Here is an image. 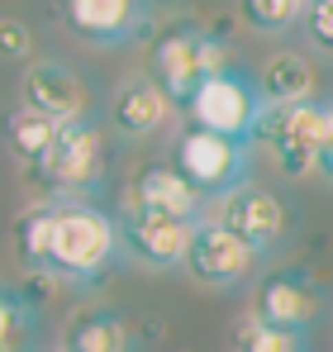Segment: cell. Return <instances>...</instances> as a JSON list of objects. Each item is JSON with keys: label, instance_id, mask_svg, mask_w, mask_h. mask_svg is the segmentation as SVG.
Instances as JSON below:
<instances>
[{"label": "cell", "instance_id": "cell-1", "mask_svg": "<svg viewBox=\"0 0 333 352\" xmlns=\"http://www.w3.org/2000/svg\"><path fill=\"white\" fill-rule=\"evenodd\" d=\"M228 67H233V62H228V48H224L219 34H210V29H200V24H186V19L166 24L162 34L153 38V48H148V76L162 86V96L181 115H186L191 96H195L210 76L228 72Z\"/></svg>", "mask_w": 333, "mask_h": 352}, {"label": "cell", "instance_id": "cell-2", "mask_svg": "<svg viewBox=\"0 0 333 352\" xmlns=\"http://www.w3.org/2000/svg\"><path fill=\"white\" fill-rule=\"evenodd\" d=\"M119 224L100 205H57V234H53V262L48 276L67 281V286H96L110 262L119 257Z\"/></svg>", "mask_w": 333, "mask_h": 352}, {"label": "cell", "instance_id": "cell-3", "mask_svg": "<svg viewBox=\"0 0 333 352\" xmlns=\"http://www.w3.org/2000/svg\"><path fill=\"white\" fill-rule=\"evenodd\" d=\"M29 181L53 200V205H96L100 186H105V129L96 119H76V124H62L53 153L43 167H34Z\"/></svg>", "mask_w": 333, "mask_h": 352}, {"label": "cell", "instance_id": "cell-4", "mask_svg": "<svg viewBox=\"0 0 333 352\" xmlns=\"http://www.w3.org/2000/svg\"><path fill=\"white\" fill-rule=\"evenodd\" d=\"M267 148L277 157L281 176H310L319 172L324 153L333 148V100H305V105H267V115L257 124L253 148Z\"/></svg>", "mask_w": 333, "mask_h": 352}, {"label": "cell", "instance_id": "cell-5", "mask_svg": "<svg viewBox=\"0 0 333 352\" xmlns=\"http://www.w3.org/2000/svg\"><path fill=\"white\" fill-rule=\"evenodd\" d=\"M171 167L191 181V190L200 200H228L233 190L248 186V172H253V148L248 143H233V138H219L210 129H195L186 124L171 143Z\"/></svg>", "mask_w": 333, "mask_h": 352}, {"label": "cell", "instance_id": "cell-6", "mask_svg": "<svg viewBox=\"0 0 333 352\" xmlns=\"http://www.w3.org/2000/svg\"><path fill=\"white\" fill-rule=\"evenodd\" d=\"M262 115H267L262 86H257V76H248L243 67H228L219 76H210V81L191 96V105H186V124L210 129V133L233 138V143H248V148H253V138H257Z\"/></svg>", "mask_w": 333, "mask_h": 352}, {"label": "cell", "instance_id": "cell-7", "mask_svg": "<svg viewBox=\"0 0 333 352\" xmlns=\"http://www.w3.org/2000/svg\"><path fill=\"white\" fill-rule=\"evenodd\" d=\"M114 224H119V248H124L133 262L153 267V272L186 267L191 243H195V229H200V224L166 219V214H148V210H133V205H124Z\"/></svg>", "mask_w": 333, "mask_h": 352}, {"label": "cell", "instance_id": "cell-8", "mask_svg": "<svg viewBox=\"0 0 333 352\" xmlns=\"http://www.w3.org/2000/svg\"><path fill=\"white\" fill-rule=\"evenodd\" d=\"M62 24L72 38L96 48H124L133 38L153 34V5L143 0H67Z\"/></svg>", "mask_w": 333, "mask_h": 352}, {"label": "cell", "instance_id": "cell-9", "mask_svg": "<svg viewBox=\"0 0 333 352\" xmlns=\"http://www.w3.org/2000/svg\"><path fill=\"white\" fill-rule=\"evenodd\" d=\"M324 314V291L314 276L305 272H272L257 281V295H253V319L267 324V329H281V333H310Z\"/></svg>", "mask_w": 333, "mask_h": 352}, {"label": "cell", "instance_id": "cell-10", "mask_svg": "<svg viewBox=\"0 0 333 352\" xmlns=\"http://www.w3.org/2000/svg\"><path fill=\"white\" fill-rule=\"evenodd\" d=\"M219 224L228 234H238L248 248H257L262 257L286 243V234L295 229V210L281 200L277 190H262V186H243L233 190L219 205Z\"/></svg>", "mask_w": 333, "mask_h": 352}, {"label": "cell", "instance_id": "cell-11", "mask_svg": "<svg viewBox=\"0 0 333 352\" xmlns=\"http://www.w3.org/2000/svg\"><path fill=\"white\" fill-rule=\"evenodd\" d=\"M262 267V252L248 248L238 234H228L219 219H205L195 229V243H191V257H186V272L200 281V286H243L253 272Z\"/></svg>", "mask_w": 333, "mask_h": 352}, {"label": "cell", "instance_id": "cell-12", "mask_svg": "<svg viewBox=\"0 0 333 352\" xmlns=\"http://www.w3.org/2000/svg\"><path fill=\"white\" fill-rule=\"evenodd\" d=\"M19 96H24V110H39V115L57 119V124H76V119H91V91L86 81L62 67V62H34L19 81Z\"/></svg>", "mask_w": 333, "mask_h": 352}, {"label": "cell", "instance_id": "cell-13", "mask_svg": "<svg viewBox=\"0 0 333 352\" xmlns=\"http://www.w3.org/2000/svg\"><path fill=\"white\" fill-rule=\"evenodd\" d=\"M133 210H148V214H166V219H186V224H205V200L191 190V181L176 172L171 162H153L133 176L129 186V200Z\"/></svg>", "mask_w": 333, "mask_h": 352}, {"label": "cell", "instance_id": "cell-14", "mask_svg": "<svg viewBox=\"0 0 333 352\" xmlns=\"http://www.w3.org/2000/svg\"><path fill=\"white\" fill-rule=\"evenodd\" d=\"M171 115H176V105L162 96V86L148 72L143 76H129L110 96V124H114L119 138H153Z\"/></svg>", "mask_w": 333, "mask_h": 352}, {"label": "cell", "instance_id": "cell-15", "mask_svg": "<svg viewBox=\"0 0 333 352\" xmlns=\"http://www.w3.org/2000/svg\"><path fill=\"white\" fill-rule=\"evenodd\" d=\"M53 234H57V205H29L19 219H14V257L24 272L34 276H48V262H53Z\"/></svg>", "mask_w": 333, "mask_h": 352}, {"label": "cell", "instance_id": "cell-16", "mask_svg": "<svg viewBox=\"0 0 333 352\" xmlns=\"http://www.w3.org/2000/svg\"><path fill=\"white\" fill-rule=\"evenodd\" d=\"M67 352H133V333L124 324V314L114 309H86L67 324Z\"/></svg>", "mask_w": 333, "mask_h": 352}, {"label": "cell", "instance_id": "cell-17", "mask_svg": "<svg viewBox=\"0 0 333 352\" xmlns=\"http://www.w3.org/2000/svg\"><path fill=\"white\" fill-rule=\"evenodd\" d=\"M257 86H262V100L267 105H305V100H314V67L300 58V53H277V58L262 67V76H257Z\"/></svg>", "mask_w": 333, "mask_h": 352}, {"label": "cell", "instance_id": "cell-18", "mask_svg": "<svg viewBox=\"0 0 333 352\" xmlns=\"http://www.w3.org/2000/svg\"><path fill=\"white\" fill-rule=\"evenodd\" d=\"M57 133H62V124H57V119L39 115V110H24V105L5 119V143H10V153L24 162V172H34V167H43V162H48Z\"/></svg>", "mask_w": 333, "mask_h": 352}, {"label": "cell", "instance_id": "cell-19", "mask_svg": "<svg viewBox=\"0 0 333 352\" xmlns=\"http://www.w3.org/2000/svg\"><path fill=\"white\" fill-rule=\"evenodd\" d=\"M39 314L19 291L0 286V352H34Z\"/></svg>", "mask_w": 333, "mask_h": 352}, {"label": "cell", "instance_id": "cell-20", "mask_svg": "<svg viewBox=\"0 0 333 352\" xmlns=\"http://www.w3.org/2000/svg\"><path fill=\"white\" fill-rule=\"evenodd\" d=\"M238 10L257 34H286V29L305 24V14H310L305 0H243Z\"/></svg>", "mask_w": 333, "mask_h": 352}, {"label": "cell", "instance_id": "cell-21", "mask_svg": "<svg viewBox=\"0 0 333 352\" xmlns=\"http://www.w3.org/2000/svg\"><path fill=\"white\" fill-rule=\"evenodd\" d=\"M233 352H310V343L300 333H281V329H267V324L248 319L233 333Z\"/></svg>", "mask_w": 333, "mask_h": 352}, {"label": "cell", "instance_id": "cell-22", "mask_svg": "<svg viewBox=\"0 0 333 352\" xmlns=\"http://www.w3.org/2000/svg\"><path fill=\"white\" fill-rule=\"evenodd\" d=\"M29 29L19 24V19H0V58H10V62H19V58H29Z\"/></svg>", "mask_w": 333, "mask_h": 352}, {"label": "cell", "instance_id": "cell-23", "mask_svg": "<svg viewBox=\"0 0 333 352\" xmlns=\"http://www.w3.org/2000/svg\"><path fill=\"white\" fill-rule=\"evenodd\" d=\"M305 29H310V38H314V43L333 48V0H319V5H310V14H305Z\"/></svg>", "mask_w": 333, "mask_h": 352}, {"label": "cell", "instance_id": "cell-24", "mask_svg": "<svg viewBox=\"0 0 333 352\" xmlns=\"http://www.w3.org/2000/svg\"><path fill=\"white\" fill-rule=\"evenodd\" d=\"M57 352H67V348H57Z\"/></svg>", "mask_w": 333, "mask_h": 352}]
</instances>
